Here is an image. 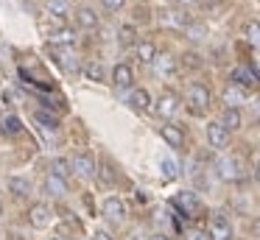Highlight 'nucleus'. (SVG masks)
I'll return each instance as SVG.
<instances>
[{
  "label": "nucleus",
  "mask_w": 260,
  "mask_h": 240,
  "mask_svg": "<svg viewBox=\"0 0 260 240\" xmlns=\"http://www.w3.org/2000/svg\"><path fill=\"white\" fill-rule=\"evenodd\" d=\"M159 167H162V176L165 179H174L176 176V165L171 159H162V162H159Z\"/></svg>",
  "instance_id": "c756f323"
},
{
  "label": "nucleus",
  "mask_w": 260,
  "mask_h": 240,
  "mask_svg": "<svg viewBox=\"0 0 260 240\" xmlns=\"http://www.w3.org/2000/svg\"><path fill=\"white\" fill-rule=\"evenodd\" d=\"M98 3H101L107 11H120L126 6V0H98Z\"/></svg>",
  "instance_id": "7c9ffc66"
},
{
  "label": "nucleus",
  "mask_w": 260,
  "mask_h": 240,
  "mask_svg": "<svg viewBox=\"0 0 260 240\" xmlns=\"http://www.w3.org/2000/svg\"><path fill=\"white\" fill-rule=\"evenodd\" d=\"M129 104L135 106L137 112H146L148 106H151V95H148V89H132V95H129Z\"/></svg>",
  "instance_id": "412c9836"
},
{
  "label": "nucleus",
  "mask_w": 260,
  "mask_h": 240,
  "mask_svg": "<svg viewBox=\"0 0 260 240\" xmlns=\"http://www.w3.org/2000/svg\"><path fill=\"white\" fill-rule=\"evenodd\" d=\"M92 240H115V237H112L109 232H104V229H98V232L92 234Z\"/></svg>",
  "instance_id": "f704fd0d"
},
{
  "label": "nucleus",
  "mask_w": 260,
  "mask_h": 240,
  "mask_svg": "<svg viewBox=\"0 0 260 240\" xmlns=\"http://www.w3.org/2000/svg\"><path fill=\"white\" fill-rule=\"evenodd\" d=\"M59 56H62V59H59V61H62V67H68V70H76V56H73V50H62Z\"/></svg>",
  "instance_id": "c85d7f7f"
},
{
  "label": "nucleus",
  "mask_w": 260,
  "mask_h": 240,
  "mask_svg": "<svg viewBox=\"0 0 260 240\" xmlns=\"http://www.w3.org/2000/svg\"><path fill=\"white\" fill-rule=\"evenodd\" d=\"M249 232H252V237H260V218H254V221H252Z\"/></svg>",
  "instance_id": "72a5a7b5"
},
{
  "label": "nucleus",
  "mask_w": 260,
  "mask_h": 240,
  "mask_svg": "<svg viewBox=\"0 0 260 240\" xmlns=\"http://www.w3.org/2000/svg\"><path fill=\"white\" fill-rule=\"evenodd\" d=\"M185 64H187V67H202V59H199L196 53H187V56H185Z\"/></svg>",
  "instance_id": "473e14b6"
},
{
  "label": "nucleus",
  "mask_w": 260,
  "mask_h": 240,
  "mask_svg": "<svg viewBox=\"0 0 260 240\" xmlns=\"http://www.w3.org/2000/svg\"><path fill=\"white\" fill-rule=\"evenodd\" d=\"M104 218H109V221H123L126 218V204L118 195H109V198L104 201Z\"/></svg>",
  "instance_id": "9d476101"
},
{
  "label": "nucleus",
  "mask_w": 260,
  "mask_h": 240,
  "mask_svg": "<svg viewBox=\"0 0 260 240\" xmlns=\"http://www.w3.org/2000/svg\"><path fill=\"white\" fill-rule=\"evenodd\" d=\"M254 182L260 184V159H257V165H254Z\"/></svg>",
  "instance_id": "58836bf2"
},
{
  "label": "nucleus",
  "mask_w": 260,
  "mask_h": 240,
  "mask_svg": "<svg viewBox=\"0 0 260 240\" xmlns=\"http://www.w3.org/2000/svg\"><path fill=\"white\" fill-rule=\"evenodd\" d=\"M221 126L226 128V131H238V128L243 126V115L241 109H224V115H221Z\"/></svg>",
  "instance_id": "2eb2a0df"
},
{
  "label": "nucleus",
  "mask_w": 260,
  "mask_h": 240,
  "mask_svg": "<svg viewBox=\"0 0 260 240\" xmlns=\"http://www.w3.org/2000/svg\"><path fill=\"white\" fill-rule=\"evenodd\" d=\"M6 128H9V131H20V123H17V117H9V120H6Z\"/></svg>",
  "instance_id": "c9c22d12"
},
{
  "label": "nucleus",
  "mask_w": 260,
  "mask_h": 240,
  "mask_svg": "<svg viewBox=\"0 0 260 240\" xmlns=\"http://www.w3.org/2000/svg\"><path fill=\"white\" fill-rule=\"evenodd\" d=\"M207 143L213 145L215 151H221V148H226V143H230V131H226L224 126H221L218 120H213V123H207Z\"/></svg>",
  "instance_id": "39448f33"
},
{
  "label": "nucleus",
  "mask_w": 260,
  "mask_h": 240,
  "mask_svg": "<svg viewBox=\"0 0 260 240\" xmlns=\"http://www.w3.org/2000/svg\"><path fill=\"white\" fill-rule=\"evenodd\" d=\"M159 137H162L165 143L171 145V148H182V145H185V134H182V128L174 126V123H165V126H159Z\"/></svg>",
  "instance_id": "1a4fd4ad"
},
{
  "label": "nucleus",
  "mask_w": 260,
  "mask_h": 240,
  "mask_svg": "<svg viewBox=\"0 0 260 240\" xmlns=\"http://www.w3.org/2000/svg\"><path fill=\"white\" fill-rule=\"evenodd\" d=\"M218 176L224 179V182H235L238 179V162L235 159H218Z\"/></svg>",
  "instance_id": "aec40b11"
},
{
  "label": "nucleus",
  "mask_w": 260,
  "mask_h": 240,
  "mask_svg": "<svg viewBox=\"0 0 260 240\" xmlns=\"http://www.w3.org/2000/svg\"><path fill=\"white\" fill-rule=\"evenodd\" d=\"M174 3H179V6H187V3H196V0H174Z\"/></svg>",
  "instance_id": "a19ab883"
},
{
  "label": "nucleus",
  "mask_w": 260,
  "mask_h": 240,
  "mask_svg": "<svg viewBox=\"0 0 260 240\" xmlns=\"http://www.w3.org/2000/svg\"><path fill=\"white\" fill-rule=\"evenodd\" d=\"M51 218H53V212H51V207H48V204H34V207H31V212H28L31 226H37V229H45L48 223H51Z\"/></svg>",
  "instance_id": "6e6552de"
},
{
  "label": "nucleus",
  "mask_w": 260,
  "mask_h": 240,
  "mask_svg": "<svg viewBox=\"0 0 260 240\" xmlns=\"http://www.w3.org/2000/svg\"><path fill=\"white\" fill-rule=\"evenodd\" d=\"M154 109H157L159 117H165V120H168V117H174L176 109H179V98H176L174 92H162L157 98V106H154Z\"/></svg>",
  "instance_id": "423d86ee"
},
{
  "label": "nucleus",
  "mask_w": 260,
  "mask_h": 240,
  "mask_svg": "<svg viewBox=\"0 0 260 240\" xmlns=\"http://www.w3.org/2000/svg\"><path fill=\"white\" fill-rule=\"evenodd\" d=\"M45 193L51 195V198H62L64 193H68V182L59 176H53V173H48L45 176Z\"/></svg>",
  "instance_id": "ddd939ff"
},
{
  "label": "nucleus",
  "mask_w": 260,
  "mask_h": 240,
  "mask_svg": "<svg viewBox=\"0 0 260 240\" xmlns=\"http://www.w3.org/2000/svg\"><path fill=\"white\" fill-rule=\"evenodd\" d=\"M232 87H254L257 84V76H254L252 70H246V67H238V70H232Z\"/></svg>",
  "instance_id": "4468645a"
},
{
  "label": "nucleus",
  "mask_w": 260,
  "mask_h": 240,
  "mask_svg": "<svg viewBox=\"0 0 260 240\" xmlns=\"http://www.w3.org/2000/svg\"><path fill=\"white\" fill-rule=\"evenodd\" d=\"M0 215H3V204H0Z\"/></svg>",
  "instance_id": "79ce46f5"
},
{
  "label": "nucleus",
  "mask_w": 260,
  "mask_h": 240,
  "mask_svg": "<svg viewBox=\"0 0 260 240\" xmlns=\"http://www.w3.org/2000/svg\"><path fill=\"white\" fill-rule=\"evenodd\" d=\"M148 240H168V237H165V234H151Z\"/></svg>",
  "instance_id": "ea45409f"
},
{
  "label": "nucleus",
  "mask_w": 260,
  "mask_h": 240,
  "mask_svg": "<svg viewBox=\"0 0 260 240\" xmlns=\"http://www.w3.org/2000/svg\"><path fill=\"white\" fill-rule=\"evenodd\" d=\"M101 170H104V173H101V179H104V182L109 184V182H112V173H109V170H112V167H107V165H104Z\"/></svg>",
  "instance_id": "e433bc0d"
},
{
  "label": "nucleus",
  "mask_w": 260,
  "mask_h": 240,
  "mask_svg": "<svg viewBox=\"0 0 260 240\" xmlns=\"http://www.w3.org/2000/svg\"><path fill=\"white\" fill-rule=\"evenodd\" d=\"M73 42H76V33L70 31V28H56V31L51 33V45H64V48H70Z\"/></svg>",
  "instance_id": "4be33fe9"
},
{
  "label": "nucleus",
  "mask_w": 260,
  "mask_h": 240,
  "mask_svg": "<svg viewBox=\"0 0 260 240\" xmlns=\"http://www.w3.org/2000/svg\"><path fill=\"white\" fill-rule=\"evenodd\" d=\"M9 193H12L14 198H28L31 195V182L25 176H12L9 179Z\"/></svg>",
  "instance_id": "f8f14e48"
},
{
  "label": "nucleus",
  "mask_w": 260,
  "mask_h": 240,
  "mask_svg": "<svg viewBox=\"0 0 260 240\" xmlns=\"http://www.w3.org/2000/svg\"><path fill=\"white\" fill-rule=\"evenodd\" d=\"M162 20H165V25H171V28H182V31H185V28L190 25V17H187V11H182V9L168 11V14L162 17Z\"/></svg>",
  "instance_id": "dca6fc26"
},
{
  "label": "nucleus",
  "mask_w": 260,
  "mask_h": 240,
  "mask_svg": "<svg viewBox=\"0 0 260 240\" xmlns=\"http://www.w3.org/2000/svg\"><path fill=\"white\" fill-rule=\"evenodd\" d=\"M34 123L40 128H45V131H56L59 128V117L56 115H51V112H34Z\"/></svg>",
  "instance_id": "6ab92c4d"
},
{
  "label": "nucleus",
  "mask_w": 260,
  "mask_h": 240,
  "mask_svg": "<svg viewBox=\"0 0 260 240\" xmlns=\"http://www.w3.org/2000/svg\"><path fill=\"white\" fill-rule=\"evenodd\" d=\"M70 173H76L81 179H92L95 176V159L90 154H76L70 159Z\"/></svg>",
  "instance_id": "7ed1b4c3"
},
{
  "label": "nucleus",
  "mask_w": 260,
  "mask_h": 240,
  "mask_svg": "<svg viewBox=\"0 0 260 240\" xmlns=\"http://www.w3.org/2000/svg\"><path fill=\"white\" fill-rule=\"evenodd\" d=\"M174 204H176V210H182L187 218L199 215V210H202V204H199V195L190 193V190H185V193H176Z\"/></svg>",
  "instance_id": "20e7f679"
},
{
  "label": "nucleus",
  "mask_w": 260,
  "mask_h": 240,
  "mask_svg": "<svg viewBox=\"0 0 260 240\" xmlns=\"http://www.w3.org/2000/svg\"><path fill=\"white\" fill-rule=\"evenodd\" d=\"M157 73H165V76H171V73L176 70V59L174 56H157Z\"/></svg>",
  "instance_id": "393cba45"
},
{
  "label": "nucleus",
  "mask_w": 260,
  "mask_h": 240,
  "mask_svg": "<svg viewBox=\"0 0 260 240\" xmlns=\"http://www.w3.org/2000/svg\"><path fill=\"white\" fill-rule=\"evenodd\" d=\"M187 104H190V109L196 112V115H202L210 106V89L204 87V84H190V87H187Z\"/></svg>",
  "instance_id": "f257e3e1"
},
{
  "label": "nucleus",
  "mask_w": 260,
  "mask_h": 240,
  "mask_svg": "<svg viewBox=\"0 0 260 240\" xmlns=\"http://www.w3.org/2000/svg\"><path fill=\"white\" fill-rule=\"evenodd\" d=\"M76 22H79L81 31H95V28L101 25V20H98L95 9H90V6H81V9L76 11Z\"/></svg>",
  "instance_id": "0eeeda50"
},
{
  "label": "nucleus",
  "mask_w": 260,
  "mask_h": 240,
  "mask_svg": "<svg viewBox=\"0 0 260 240\" xmlns=\"http://www.w3.org/2000/svg\"><path fill=\"white\" fill-rule=\"evenodd\" d=\"M207 234H210V240H232V226H230V221H226L221 212H213Z\"/></svg>",
  "instance_id": "f03ea898"
},
{
  "label": "nucleus",
  "mask_w": 260,
  "mask_h": 240,
  "mask_svg": "<svg viewBox=\"0 0 260 240\" xmlns=\"http://www.w3.org/2000/svg\"><path fill=\"white\" fill-rule=\"evenodd\" d=\"M84 76L92 78V81H104V67L98 64V61H90V64L84 67Z\"/></svg>",
  "instance_id": "bb28decb"
},
{
  "label": "nucleus",
  "mask_w": 260,
  "mask_h": 240,
  "mask_svg": "<svg viewBox=\"0 0 260 240\" xmlns=\"http://www.w3.org/2000/svg\"><path fill=\"white\" fill-rule=\"evenodd\" d=\"M243 98H246V92H243L241 87H226L224 89V104H226V109H238V106L243 104Z\"/></svg>",
  "instance_id": "a211bd4d"
},
{
  "label": "nucleus",
  "mask_w": 260,
  "mask_h": 240,
  "mask_svg": "<svg viewBox=\"0 0 260 240\" xmlns=\"http://www.w3.org/2000/svg\"><path fill=\"white\" fill-rule=\"evenodd\" d=\"M185 37L193 39V42H202V39L207 37V25H202V22H190V25L185 28Z\"/></svg>",
  "instance_id": "b1692460"
},
{
  "label": "nucleus",
  "mask_w": 260,
  "mask_h": 240,
  "mask_svg": "<svg viewBox=\"0 0 260 240\" xmlns=\"http://www.w3.org/2000/svg\"><path fill=\"white\" fill-rule=\"evenodd\" d=\"M48 14L56 17V20H64L70 14V3L68 0H48Z\"/></svg>",
  "instance_id": "5701e85b"
},
{
  "label": "nucleus",
  "mask_w": 260,
  "mask_h": 240,
  "mask_svg": "<svg viewBox=\"0 0 260 240\" xmlns=\"http://www.w3.org/2000/svg\"><path fill=\"white\" fill-rule=\"evenodd\" d=\"M187 240H210V234L204 232V229H190V232H187Z\"/></svg>",
  "instance_id": "2f4dec72"
},
{
  "label": "nucleus",
  "mask_w": 260,
  "mask_h": 240,
  "mask_svg": "<svg viewBox=\"0 0 260 240\" xmlns=\"http://www.w3.org/2000/svg\"><path fill=\"white\" fill-rule=\"evenodd\" d=\"M132 81H135L132 67L129 64H115V70H112V84H115V87L126 89V87H132Z\"/></svg>",
  "instance_id": "9b49d317"
},
{
  "label": "nucleus",
  "mask_w": 260,
  "mask_h": 240,
  "mask_svg": "<svg viewBox=\"0 0 260 240\" xmlns=\"http://www.w3.org/2000/svg\"><path fill=\"white\" fill-rule=\"evenodd\" d=\"M51 173H53V176H59V179H68V173H70V162H68V159H62V156H56V159L51 162Z\"/></svg>",
  "instance_id": "a878e982"
},
{
  "label": "nucleus",
  "mask_w": 260,
  "mask_h": 240,
  "mask_svg": "<svg viewBox=\"0 0 260 240\" xmlns=\"http://www.w3.org/2000/svg\"><path fill=\"white\" fill-rule=\"evenodd\" d=\"M246 37L254 48H260V22H249L246 25Z\"/></svg>",
  "instance_id": "cd10ccee"
},
{
  "label": "nucleus",
  "mask_w": 260,
  "mask_h": 240,
  "mask_svg": "<svg viewBox=\"0 0 260 240\" xmlns=\"http://www.w3.org/2000/svg\"><path fill=\"white\" fill-rule=\"evenodd\" d=\"M129 39H135V28H123V42H129Z\"/></svg>",
  "instance_id": "4c0bfd02"
},
{
  "label": "nucleus",
  "mask_w": 260,
  "mask_h": 240,
  "mask_svg": "<svg viewBox=\"0 0 260 240\" xmlns=\"http://www.w3.org/2000/svg\"><path fill=\"white\" fill-rule=\"evenodd\" d=\"M135 53L143 64H154V61H157V48H154V42H137Z\"/></svg>",
  "instance_id": "f3484780"
}]
</instances>
